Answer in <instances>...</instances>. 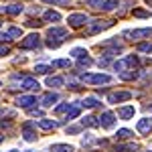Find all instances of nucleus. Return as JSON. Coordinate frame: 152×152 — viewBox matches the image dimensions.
Instances as JSON below:
<instances>
[{"mask_svg":"<svg viewBox=\"0 0 152 152\" xmlns=\"http://www.w3.org/2000/svg\"><path fill=\"white\" fill-rule=\"evenodd\" d=\"M69 110H71L69 104H61V105H57V107H55V114H63V112H69Z\"/></svg>","mask_w":152,"mask_h":152,"instance_id":"35","label":"nucleus"},{"mask_svg":"<svg viewBox=\"0 0 152 152\" xmlns=\"http://www.w3.org/2000/svg\"><path fill=\"white\" fill-rule=\"evenodd\" d=\"M138 51L140 53H152V43H140L138 45Z\"/></svg>","mask_w":152,"mask_h":152,"instance_id":"30","label":"nucleus"},{"mask_svg":"<svg viewBox=\"0 0 152 152\" xmlns=\"http://www.w3.org/2000/svg\"><path fill=\"white\" fill-rule=\"evenodd\" d=\"M79 116V107H71L69 112H67V118L65 120H73V118H77Z\"/></svg>","mask_w":152,"mask_h":152,"instance_id":"34","label":"nucleus"},{"mask_svg":"<svg viewBox=\"0 0 152 152\" xmlns=\"http://www.w3.org/2000/svg\"><path fill=\"white\" fill-rule=\"evenodd\" d=\"M53 67H71V61L69 59H57V61H53Z\"/></svg>","mask_w":152,"mask_h":152,"instance_id":"28","label":"nucleus"},{"mask_svg":"<svg viewBox=\"0 0 152 152\" xmlns=\"http://www.w3.org/2000/svg\"><path fill=\"white\" fill-rule=\"evenodd\" d=\"M83 4H87V6H94V8H99V6L104 4V0H83Z\"/></svg>","mask_w":152,"mask_h":152,"instance_id":"33","label":"nucleus"},{"mask_svg":"<svg viewBox=\"0 0 152 152\" xmlns=\"http://www.w3.org/2000/svg\"><path fill=\"white\" fill-rule=\"evenodd\" d=\"M89 20V16L87 14H81V12H77V14H71L69 18H67V23H69V26H73V28H79V26H83V24Z\"/></svg>","mask_w":152,"mask_h":152,"instance_id":"3","label":"nucleus"},{"mask_svg":"<svg viewBox=\"0 0 152 152\" xmlns=\"http://www.w3.org/2000/svg\"><path fill=\"white\" fill-rule=\"evenodd\" d=\"M124 61H126V65H132V67H136V65L140 63L136 55H130V57H126V59H124Z\"/></svg>","mask_w":152,"mask_h":152,"instance_id":"32","label":"nucleus"},{"mask_svg":"<svg viewBox=\"0 0 152 152\" xmlns=\"http://www.w3.org/2000/svg\"><path fill=\"white\" fill-rule=\"evenodd\" d=\"M8 35H10L12 39H20V37H23V28H18V26H12V28H8Z\"/></svg>","mask_w":152,"mask_h":152,"instance_id":"26","label":"nucleus"},{"mask_svg":"<svg viewBox=\"0 0 152 152\" xmlns=\"http://www.w3.org/2000/svg\"><path fill=\"white\" fill-rule=\"evenodd\" d=\"M134 114H136V107L134 105H124V107L118 110V116L122 118V120H130V118H134Z\"/></svg>","mask_w":152,"mask_h":152,"instance_id":"12","label":"nucleus"},{"mask_svg":"<svg viewBox=\"0 0 152 152\" xmlns=\"http://www.w3.org/2000/svg\"><path fill=\"white\" fill-rule=\"evenodd\" d=\"M6 55H10V49H8V47H2V45H0V57H6Z\"/></svg>","mask_w":152,"mask_h":152,"instance_id":"40","label":"nucleus"},{"mask_svg":"<svg viewBox=\"0 0 152 152\" xmlns=\"http://www.w3.org/2000/svg\"><path fill=\"white\" fill-rule=\"evenodd\" d=\"M31 116H43V112L41 110H31Z\"/></svg>","mask_w":152,"mask_h":152,"instance_id":"44","label":"nucleus"},{"mask_svg":"<svg viewBox=\"0 0 152 152\" xmlns=\"http://www.w3.org/2000/svg\"><path fill=\"white\" fill-rule=\"evenodd\" d=\"M59 45H61L59 41H53V39H49V41H47V47H49V49H57Z\"/></svg>","mask_w":152,"mask_h":152,"instance_id":"39","label":"nucleus"},{"mask_svg":"<svg viewBox=\"0 0 152 152\" xmlns=\"http://www.w3.org/2000/svg\"><path fill=\"white\" fill-rule=\"evenodd\" d=\"M0 85H2V83H0Z\"/></svg>","mask_w":152,"mask_h":152,"instance_id":"50","label":"nucleus"},{"mask_svg":"<svg viewBox=\"0 0 152 152\" xmlns=\"http://www.w3.org/2000/svg\"><path fill=\"white\" fill-rule=\"evenodd\" d=\"M39 39H41V37L37 35V33L26 35L23 41H20V49H37V47H39Z\"/></svg>","mask_w":152,"mask_h":152,"instance_id":"4","label":"nucleus"},{"mask_svg":"<svg viewBox=\"0 0 152 152\" xmlns=\"http://www.w3.org/2000/svg\"><path fill=\"white\" fill-rule=\"evenodd\" d=\"M71 55H73L75 59H81V57H87L89 53H87L85 49H73V51H71Z\"/></svg>","mask_w":152,"mask_h":152,"instance_id":"27","label":"nucleus"},{"mask_svg":"<svg viewBox=\"0 0 152 152\" xmlns=\"http://www.w3.org/2000/svg\"><path fill=\"white\" fill-rule=\"evenodd\" d=\"M91 142H94L91 134H85V136H83V146H85V144H91Z\"/></svg>","mask_w":152,"mask_h":152,"instance_id":"42","label":"nucleus"},{"mask_svg":"<svg viewBox=\"0 0 152 152\" xmlns=\"http://www.w3.org/2000/svg\"><path fill=\"white\" fill-rule=\"evenodd\" d=\"M51 152H75V146H71V144H53Z\"/></svg>","mask_w":152,"mask_h":152,"instance_id":"16","label":"nucleus"},{"mask_svg":"<svg viewBox=\"0 0 152 152\" xmlns=\"http://www.w3.org/2000/svg\"><path fill=\"white\" fill-rule=\"evenodd\" d=\"M134 152L136 150V144H120V146H116V152Z\"/></svg>","mask_w":152,"mask_h":152,"instance_id":"24","label":"nucleus"},{"mask_svg":"<svg viewBox=\"0 0 152 152\" xmlns=\"http://www.w3.org/2000/svg\"><path fill=\"white\" fill-rule=\"evenodd\" d=\"M130 136H132V132H130V130H126V128L118 130V134H116V138H118V140H128Z\"/></svg>","mask_w":152,"mask_h":152,"instance_id":"25","label":"nucleus"},{"mask_svg":"<svg viewBox=\"0 0 152 152\" xmlns=\"http://www.w3.org/2000/svg\"><path fill=\"white\" fill-rule=\"evenodd\" d=\"M47 35H49V39H57L59 43H61V41L67 37V31H65V28H61V26H53V28H49Z\"/></svg>","mask_w":152,"mask_h":152,"instance_id":"8","label":"nucleus"},{"mask_svg":"<svg viewBox=\"0 0 152 152\" xmlns=\"http://www.w3.org/2000/svg\"><path fill=\"white\" fill-rule=\"evenodd\" d=\"M130 97H132L130 91H114V94L107 95V102H110V104H120V102H126Z\"/></svg>","mask_w":152,"mask_h":152,"instance_id":"5","label":"nucleus"},{"mask_svg":"<svg viewBox=\"0 0 152 152\" xmlns=\"http://www.w3.org/2000/svg\"><path fill=\"white\" fill-rule=\"evenodd\" d=\"M136 128H138V132H140V134H150V132H152V120L142 118V120H138Z\"/></svg>","mask_w":152,"mask_h":152,"instance_id":"9","label":"nucleus"},{"mask_svg":"<svg viewBox=\"0 0 152 152\" xmlns=\"http://www.w3.org/2000/svg\"><path fill=\"white\" fill-rule=\"evenodd\" d=\"M57 102H59V95L53 94V91H51V94H45L41 97V105H43V107H51L53 104H57Z\"/></svg>","mask_w":152,"mask_h":152,"instance_id":"13","label":"nucleus"},{"mask_svg":"<svg viewBox=\"0 0 152 152\" xmlns=\"http://www.w3.org/2000/svg\"><path fill=\"white\" fill-rule=\"evenodd\" d=\"M43 2H47V4H67L69 0H43Z\"/></svg>","mask_w":152,"mask_h":152,"instance_id":"41","label":"nucleus"},{"mask_svg":"<svg viewBox=\"0 0 152 152\" xmlns=\"http://www.w3.org/2000/svg\"><path fill=\"white\" fill-rule=\"evenodd\" d=\"M33 126H35L33 122H26V124L23 126V136H24V140H26V142L37 140V134L33 132Z\"/></svg>","mask_w":152,"mask_h":152,"instance_id":"10","label":"nucleus"},{"mask_svg":"<svg viewBox=\"0 0 152 152\" xmlns=\"http://www.w3.org/2000/svg\"><path fill=\"white\" fill-rule=\"evenodd\" d=\"M67 132H69V134H77L79 128H77V126H71V128H67Z\"/></svg>","mask_w":152,"mask_h":152,"instance_id":"43","label":"nucleus"},{"mask_svg":"<svg viewBox=\"0 0 152 152\" xmlns=\"http://www.w3.org/2000/svg\"><path fill=\"white\" fill-rule=\"evenodd\" d=\"M81 124H83V126H89V128H97V126H99V120L94 118V116H87V118H83V120H81Z\"/></svg>","mask_w":152,"mask_h":152,"instance_id":"21","label":"nucleus"},{"mask_svg":"<svg viewBox=\"0 0 152 152\" xmlns=\"http://www.w3.org/2000/svg\"><path fill=\"white\" fill-rule=\"evenodd\" d=\"M91 65H94V59H89V57L79 59V67H91Z\"/></svg>","mask_w":152,"mask_h":152,"instance_id":"31","label":"nucleus"},{"mask_svg":"<svg viewBox=\"0 0 152 152\" xmlns=\"http://www.w3.org/2000/svg\"><path fill=\"white\" fill-rule=\"evenodd\" d=\"M114 124H116V116H114L112 112H104L102 118H99V126H104V128H114Z\"/></svg>","mask_w":152,"mask_h":152,"instance_id":"7","label":"nucleus"},{"mask_svg":"<svg viewBox=\"0 0 152 152\" xmlns=\"http://www.w3.org/2000/svg\"><path fill=\"white\" fill-rule=\"evenodd\" d=\"M2 140H4V136H0V142H2Z\"/></svg>","mask_w":152,"mask_h":152,"instance_id":"47","label":"nucleus"},{"mask_svg":"<svg viewBox=\"0 0 152 152\" xmlns=\"http://www.w3.org/2000/svg\"><path fill=\"white\" fill-rule=\"evenodd\" d=\"M118 4H120L118 0H104V4H102L99 8H102V10H114Z\"/></svg>","mask_w":152,"mask_h":152,"instance_id":"23","label":"nucleus"},{"mask_svg":"<svg viewBox=\"0 0 152 152\" xmlns=\"http://www.w3.org/2000/svg\"><path fill=\"white\" fill-rule=\"evenodd\" d=\"M23 87H24V89H39L41 85H39V81L33 79V77H24V79H23Z\"/></svg>","mask_w":152,"mask_h":152,"instance_id":"18","label":"nucleus"},{"mask_svg":"<svg viewBox=\"0 0 152 152\" xmlns=\"http://www.w3.org/2000/svg\"><path fill=\"white\" fill-rule=\"evenodd\" d=\"M0 24H2V23H0Z\"/></svg>","mask_w":152,"mask_h":152,"instance_id":"51","label":"nucleus"},{"mask_svg":"<svg viewBox=\"0 0 152 152\" xmlns=\"http://www.w3.org/2000/svg\"><path fill=\"white\" fill-rule=\"evenodd\" d=\"M124 67H126V61H124V59L114 63V69H116V71H124Z\"/></svg>","mask_w":152,"mask_h":152,"instance_id":"38","label":"nucleus"},{"mask_svg":"<svg viewBox=\"0 0 152 152\" xmlns=\"http://www.w3.org/2000/svg\"><path fill=\"white\" fill-rule=\"evenodd\" d=\"M24 10L23 4H16V2H12V4H6V6H2V12H6V14H12V16H16V14H20Z\"/></svg>","mask_w":152,"mask_h":152,"instance_id":"11","label":"nucleus"},{"mask_svg":"<svg viewBox=\"0 0 152 152\" xmlns=\"http://www.w3.org/2000/svg\"><path fill=\"white\" fill-rule=\"evenodd\" d=\"M120 77H122V79H126V81H132V79H136V77H138V71H136V69L122 71V73H120Z\"/></svg>","mask_w":152,"mask_h":152,"instance_id":"20","label":"nucleus"},{"mask_svg":"<svg viewBox=\"0 0 152 152\" xmlns=\"http://www.w3.org/2000/svg\"><path fill=\"white\" fill-rule=\"evenodd\" d=\"M81 105H83V107H97V105H99V99L89 95V97H85V99L81 102Z\"/></svg>","mask_w":152,"mask_h":152,"instance_id":"22","label":"nucleus"},{"mask_svg":"<svg viewBox=\"0 0 152 152\" xmlns=\"http://www.w3.org/2000/svg\"><path fill=\"white\" fill-rule=\"evenodd\" d=\"M37 104V97L35 95H20L18 99H16V105H20V107H28L31 110V105Z\"/></svg>","mask_w":152,"mask_h":152,"instance_id":"15","label":"nucleus"},{"mask_svg":"<svg viewBox=\"0 0 152 152\" xmlns=\"http://www.w3.org/2000/svg\"><path fill=\"white\" fill-rule=\"evenodd\" d=\"M112 24H114L112 20H95V23L89 26V31H87V33H89V35H95V33H99V31H105V28H110Z\"/></svg>","mask_w":152,"mask_h":152,"instance_id":"6","label":"nucleus"},{"mask_svg":"<svg viewBox=\"0 0 152 152\" xmlns=\"http://www.w3.org/2000/svg\"><path fill=\"white\" fill-rule=\"evenodd\" d=\"M134 16H138V18H150V10H142V8H136V10H134Z\"/></svg>","mask_w":152,"mask_h":152,"instance_id":"29","label":"nucleus"},{"mask_svg":"<svg viewBox=\"0 0 152 152\" xmlns=\"http://www.w3.org/2000/svg\"><path fill=\"white\" fill-rule=\"evenodd\" d=\"M146 2H148V4H152V0H146Z\"/></svg>","mask_w":152,"mask_h":152,"instance_id":"48","label":"nucleus"},{"mask_svg":"<svg viewBox=\"0 0 152 152\" xmlns=\"http://www.w3.org/2000/svg\"><path fill=\"white\" fill-rule=\"evenodd\" d=\"M10 126V122H0V128H8Z\"/></svg>","mask_w":152,"mask_h":152,"instance_id":"45","label":"nucleus"},{"mask_svg":"<svg viewBox=\"0 0 152 152\" xmlns=\"http://www.w3.org/2000/svg\"><path fill=\"white\" fill-rule=\"evenodd\" d=\"M35 126H39L41 130H53L59 126V122H55V120H49V118H43V120H39V122H35Z\"/></svg>","mask_w":152,"mask_h":152,"instance_id":"14","label":"nucleus"},{"mask_svg":"<svg viewBox=\"0 0 152 152\" xmlns=\"http://www.w3.org/2000/svg\"><path fill=\"white\" fill-rule=\"evenodd\" d=\"M35 71H37V73H43V75H45V73H49V71H51V67H49V65H37Z\"/></svg>","mask_w":152,"mask_h":152,"instance_id":"36","label":"nucleus"},{"mask_svg":"<svg viewBox=\"0 0 152 152\" xmlns=\"http://www.w3.org/2000/svg\"><path fill=\"white\" fill-rule=\"evenodd\" d=\"M47 85L49 87H63V85H65V79H63V77H49Z\"/></svg>","mask_w":152,"mask_h":152,"instance_id":"19","label":"nucleus"},{"mask_svg":"<svg viewBox=\"0 0 152 152\" xmlns=\"http://www.w3.org/2000/svg\"><path fill=\"white\" fill-rule=\"evenodd\" d=\"M43 18H45L47 23H59V20H61V14H59L57 10H47L43 14Z\"/></svg>","mask_w":152,"mask_h":152,"instance_id":"17","label":"nucleus"},{"mask_svg":"<svg viewBox=\"0 0 152 152\" xmlns=\"http://www.w3.org/2000/svg\"><path fill=\"white\" fill-rule=\"evenodd\" d=\"M10 41H14V39L8 35V31L6 33H0V43H10Z\"/></svg>","mask_w":152,"mask_h":152,"instance_id":"37","label":"nucleus"},{"mask_svg":"<svg viewBox=\"0 0 152 152\" xmlns=\"http://www.w3.org/2000/svg\"><path fill=\"white\" fill-rule=\"evenodd\" d=\"M28 152H33V150H28Z\"/></svg>","mask_w":152,"mask_h":152,"instance_id":"49","label":"nucleus"},{"mask_svg":"<svg viewBox=\"0 0 152 152\" xmlns=\"http://www.w3.org/2000/svg\"><path fill=\"white\" fill-rule=\"evenodd\" d=\"M81 81L91 83V85H102V83H110V81H112V77L105 75V73H83Z\"/></svg>","mask_w":152,"mask_h":152,"instance_id":"1","label":"nucleus"},{"mask_svg":"<svg viewBox=\"0 0 152 152\" xmlns=\"http://www.w3.org/2000/svg\"><path fill=\"white\" fill-rule=\"evenodd\" d=\"M8 152H18V150H14V148H12V150H8Z\"/></svg>","mask_w":152,"mask_h":152,"instance_id":"46","label":"nucleus"},{"mask_svg":"<svg viewBox=\"0 0 152 152\" xmlns=\"http://www.w3.org/2000/svg\"><path fill=\"white\" fill-rule=\"evenodd\" d=\"M124 37H128L132 41H140V39H150L152 28H134V31H124Z\"/></svg>","mask_w":152,"mask_h":152,"instance_id":"2","label":"nucleus"}]
</instances>
